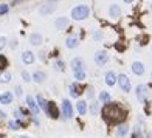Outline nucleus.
I'll return each instance as SVG.
<instances>
[{
  "instance_id": "nucleus-1",
  "label": "nucleus",
  "mask_w": 152,
  "mask_h": 138,
  "mask_svg": "<svg viewBox=\"0 0 152 138\" xmlns=\"http://www.w3.org/2000/svg\"><path fill=\"white\" fill-rule=\"evenodd\" d=\"M88 14H90V8L87 5H78L72 9V17L75 20H84L88 17Z\"/></svg>"
},
{
  "instance_id": "nucleus-2",
  "label": "nucleus",
  "mask_w": 152,
  "mask_h": 138,
  "mask_svg": "<svg viewBox=\"0 0 152 138\" xmlns=\"http://www.w3.org/2000/svg\"><path fill=\"white\" fill-rule=\"evenodd\" d=\"M62 115H64L65 120H70L73 116V106H72V102L68 99L62 101Z\"/></svg>"
},
{
  "instance_id": "nucleus-3",
  "label": "nucleus",
  "mask_w": 152,
  "mask_h": 138,
  "mask_svg": "<svg viewBox=\"0 0 152 138\" xmlns=\"http://www.w3.org/2000/svg\"><path fill=\"white\" fill-rule=\"evenodd\" d=\"M118 84H120V88L123 92H130V88H132V85H130V79L127 78V74H120L118 76Z\"/></svg>"
},
{
  "instance_id": "nucleus-4",
  "label": "nucleus",
  "mask_w": 152,
  "mask_h": 138,
  "mask_svg": "<svg viewBox=\"0 0 152 138\" xmlns=\"http://www.w3.org/2000/svg\"><path fill=\"white\" fill-rule=\"evenodd\" d=\"M107 61H109V54L107 51H96L95 53V62H96V65H106L107 64Z\"/></svg>"
},
{
  "instance_id": "nucleus-5",
  "label": "nucleus",
  "mask_w": 152,
  "mask_h": 138,
  "mask_svg": "<svg viewBox=\"0 0 152 138\" xmlns=\"http://www.w3.org/2000/svg\"><path fill=\"white\" fill-rule=\"evenodd\" d=\"M135 93H137V99L140 101V102H144V101H146V98H148V87L144 85V84H140V85L137 87Z\"/></svg>"
},
{
  "instance_id": "nucleus-6",
  "label": "nucleus",
  "mask_w": 152,
  "mask_h": 138,
  "mask_svg": "<svg viewBox=\"0 0 152 138\" xmlns=\"http://www.w3.org/2000/svg\"><path fill=\"white\" fill-rule=\"evenodd\" d=\"M70 65H72V68H73L75 72H84L86 70V64H84V61H82L81 58L73 59Z\"/></svg>"
},
{
  "instance_id": "nucleus-7",
  "label": "nucleus",
  "mask_w": 152,
  "mask_h": 138,
  "mask_svg": "<svg viewBox=\"0 0 152 138\" xmlns=\"http://www.w3.org/2000/svg\"><path fill=\"white\" fill-rule=\"evenodd\" d=\"M26 106L30 107V110H31L34 115L39 113V104H37V101L34 99L33 96H26Z\"/></svg>"
},
{
  "instance_id": "nucleus-8",
  "label": "nucleus",
  "mask_w": 152,
  "mask_h": 138,
  "mask_svg": "<svg viewBox=\"0 0 152 138\" xmlns=\"http://www.w3.org/2000/svg\"><path fill=\"white\" fill-rule=\"evenodd\" d=\"M104 81H106V84H107L109 87H113L116 82H118V76H116V73H115V72H107Z\"/></svg>"
},
{
  "instance_id": "nucleus-9",
  "label": "nucleus",
  "mask_w": 152,
  "mask_h": 138,
  "mask_svg": "<svg viewBox=\"0 0 152 138\" xmlns=\"http://www.w3.org/2000/svg\"><path fill=\"white\" fill-rule=\"evenodd\" d=\"M20 58H22V62H23V64H26V65H31L33 62L36 61V56H34L33 51H23Z\"/></svg>"
},
{
  "instance_id": "nucleus-10",
  "label": "nucleus",
  "mask_w": 152,
  "mask_h": 138,
  "mask_svg": "<svg viewBox=\"0 0 152 138\" xmlns=\"http://www.w3.org/2000/svg\"><path fill=\"white\" fill-rule=\"evenodd\" d=\"M54 9H56V5H54V3H45V5H42L39 8V12L42 16H47V14H51Z\"/></svg>"
},
{
  "instance_id": "nucleus-11",
  "label": "nucleus",
  "mask_w": 152,
  "mask_h": 138,
  "mask_svg": "<svg viewBox=\"0 0 152 138\" xmlns=\"http://www.w3.org/2000/svg\"><path fill=\"white\" fill-rule=\"evenodd\" d=\"M130 68H132V72L137 74V76H141V74H144V65L141 64V62H138V61H135Z\"/></svg>"
},
{
  "instance_id": "nucleus-12",
  "label": "nucleus",
  "mask_w": 152,
  "mask_h": 138,
  "mask_svg": "<svg viewBox=\"0 0 152 138\" xmlns=\"http://www.w3.org/2000/svg\"><path fill=\"white\" fill-rule=\"evenodd\" d=\"M0 102H2V104H11L12 102V93L11 92L0 93Z\"/></svg>"
},
{
  "instance_id": "nucleus-13",
  "label": "nucleus",
  "mask_w": 152,
  "mask_h": 138,
  "mask_svg": "<svg viewBox=\"0 0 152 138\" xmlns=\"http://www.w3.org/2000/svg\"><path fill=\"white\" fill-rule=\"evenodd\" d=\"M109 16H112V17H120L121 16V8L118 5H110V8H109Z\"/></svg>"
},
{
  "instance_id": "nucleus-14",
  "label": "nucleus",
  "mask_w": 152,
  "mask_h": 138,
  "mask_svg": "<svg viewBox=\"0 0 152 138\" xmlns=\"http://www.w3.org/2000/svg\"><path fill=\"white\" fill-rule=\"evenodd\" d=\"M65 45H67V48H70V50H73V48H76L79 45V40H78V37H75V36H72V37H67V40H65Z\"/></svg>"
},
{
  "instance_id": "nucleus-15",
  "label": "nucleus",
  "mask_w": 152,
  "mask_h": 138,
  "mask_svg": "<svg viewBox=\"0 0 152 138\" xmlns=\"http://www.w3.org/2000/svg\"><path fill=\"white\" fill-rule=\"evenodd\" d=\"M67 26H68V19H67V17H59V19L56 20V28H58L59 31L65 30Z\"/></svg>"
},
{
  "instance_id": "nucleus-16",
  "label": "nucleus",
  "mask_w": 152,
  "mask_h": 138,
  "mask_svg": "<svg viewBox=\"0 0 152 138\" xmlns=\"http://www.w3.org/2000/svg\"><path fill=\"white\" fill-rule=\"evenodd\" d=\"M30 42H31V45H40L42 44V36L39 33H33L30 36Z\"/></svg>"
},
{
  "instance_id": "nucleus-17",
  "label": "nucleus",
  "mask_w": 152,
  "mask_h": 138,
  "mask_svg": "<svg viewBox=\"0 0 152 138\" xmlns=\"http://www.w3.org/2000/svg\"><path fill=\"white\" fill-rule=\"evenodd\" d=\"M45 78H47V74L44 72H36L33 74V81L37 82V84H42V82L45 81Z\"/></svg>"
},
{
  "instance_id": "nucleus-18",
  "label": "nucleus",
  "mask_w": 152,
  "mask_h": 138,
  "mask_svg": "<svg viewBox=\"0 0 152 138\" xmlns=\"http://www.w3.org/2000/svg\"><path fill=\"white\" fill-rule=\"evenodd\" d=\"M99 101L104 102V104H110V101H112V96H110L109 92H104V90H102V92L99 93Z\"/></svg>"
},
{
  "instance_id": "nucleus-19",
  "label": "nucleus",
  "mask_w": 152,
  "mask_h": 138,
  "mask_svg": "<svg viewBox=\"0 0 152 138\" xmlns=\"http://www.w3.org/2000/svg\"><path fill=\"white\" fill-rule=\"evenodd\" d=\"M76 109H78L79 115H86V113H87V102H86V101H78Z\"/></svg>"
},
{
  "instance_id": "nucleus-20",
  "label": "nucleus",
  "mask_w": 152,
  "mask_h": 138,
  "mask_svg": "<svg viewBox=\"0 0 152 138\" xmlns=\"http://www.w3.org/2000/svg\"><path fill=\"white\" fill-rule=\"evenodd\" d=\"M8 127H10L11 130H19L20 127H22V123L17 121V120H11V121L8 123Z\"/></svg>"
},
{
  "instance_id": "nucleus-21",
  "label": "nucleus",
  "mask_w": 152,
  "mask_h": 138,
  "mask_svg": "<svg viewBox=\"0 0 152 138\" xmlns=\"http://www.w3.org/2000/svg\"><path fill=\"white\" fill-rule=\"evenodd\" d=\"M36 101H37V104H39V107H40V109H42V110H44V112H47V107H48V102H47V101H45V99L42 98V96H40V95H39V96H37V98H36Z\"/></svg>"
},
{
  "instance_id": "nucleus-22",
  "label": "nucleus",
  "mask_w": 152,
  "mask_h": 138,
  "mask_svg": "<svg viewBox=\"0 0 152 138\" xmlns=\"http://www.w3.org/2000/svg\"><path fill=\"white\" fill-rule=\"evenodd\" d=\"M10 81H11V73H10V72L0 73V82H3V84H8Z\"/></svg>"
},
{
  "instance_id": "nucleus-23",
  "label": "nucleus",
  "mask_w": 152,
  "mask_h": 138,
  "mask_svg": "<svg viewBox=\"0 0 152 138\" xmlns=\"http://www.w3.org/2000/svg\"><path fill=\"white\" fill-rule=\"evenodd\" d=\"M47 113L50 116H58V112H56V107H54L53 102H48V107H47Z\"/></svg>"
},
{
  "instance_id": "nucleus-24",
  "label": "nucleus",
  "mask_w": 152,
  "mask_h": 138,
  "mask_svg": "<svg viewBox=\"0 0 152 138\" xmlns=\"http://www.w3.org/2000/svg\"><path fill=\"white\" fill-rule=\"evenodd\" d=\"M90 112L93 115H98V112H99V102L98 101H92L90 102Z\"/></svg>"
},
{
  "instance_id": "nucleus-25",
  "label": "nucleus",
  "mask_w": 152,
  "mask_h": 138,
  "mask_svg": "<svg viewBox=\"0 0 152 138\" xmlns=\"http://www.w3.org/2000/svg\"><path fill=\"white\" fill-rule=\"evenodd\" d=\"M81 93V90H79V87L76 85V84H72L70 85V95L73 96V98H76V96H78Z\"/></svg>"
},
{
  "instance_id": "nucleus-26",
  "label": "nucleus",
  "mask_w": 152,
  "mask_h": 138,
  "mask_svg": "<svg viewBox=\"0 0 152 138\" xmlns=\"http://www.w3.org/2000/svg\"><path fill=\"white\" fill-rule=\"evenodd\" d=\"M129 132V127L124 126V124H121V126L118 127V137H126Z\"/></svg>"
},
{
  "instance_id": "nucleus-27",
  "label": "nucleus",
  "mask_w": 152,
  "mask_h": 138,
  "mask_svg": "<svg viewBox=\"0 0 152 138\" xmlns=\"http://www.w3.org/2000/svg\"><path fill=\"white\" fill-rule=\"evenodd\" d=\"M54 70L64 72V62H62V61H56V62H54Z\"/></svg>"
},
{
  "instance_id": "nucleus-28",
  "label": "nucleus",
  "mask_w": 152,
  "mask_h": 138,
  "mask_svg": "<svg viewBox=\"0 0 152 138\" xmlns=\"http://www.w3.org/2000/svg\"><path fill=\"white\" fill-rule=\"evenodd\" d=\"M75 78L78 81H84L87 76H86V72H75Z\"/></svg>"
},
{
  "instance_id": "nucleus-29",
  "label": "nucleus",
  "mask_w": 152,
  "mask_h": 138,
  "mask_svg": "<svg viewBox=\"0 0 152 138\" xmlns=\"http://www.w3.org/2000/svg\"><path fill=\"white\" fill-rule=\"evenodd\" d=\"M8 9H10V6L6 3H2V5H0V16L5 14V12H8Z\"/></svg>"
},
{
  "instance_id": "nucleus-30",
  "label": "nucleus",
  "mask_w": 152,
  "mask_h": 138,
  "mask_svg": "<svg viewBox=\"0 0 152 138\" xmlns=\"http://www.w3.org/2000/svg\"><path fill=\"white\" fill-rule=\"evenodd\" d=\"M5 45H6V39H5V36H0V51L5 48Z\"/></svg>"
},
{
  "instance_id": "nucleus-31",
  "label": "nucleus",
  "mask_w": 152,
  "mask_h": 138,
  "mask_svg": "<svg viewBox=\"0 0 152 138\" xmlns=\"http://www.w3.org/2000/svg\"><path fill=\"white\" fill-rule=\"evenodd\" d=\"M22 79H23V81H26V82H28V81H31L33 78H31L30 74L26 73V72H22Z\"/></svg>"
},
{
  "instance_id": "nucleus-32",
  "label": "nucleus",
  "mask_w": 152,
  "mask_h": 138,
  "mask_svg": "<svg viewBox=\"0 0 152 138\" xmlns=\"http://www.w3.org/2000/svg\"><path fill=\"white\" fill-rule=\"evenodd\" d=\"M14 115H16V120L22 123V112H20V110H16V113H14Z\"/></svg>"
},
{
  "instance_id": "nucleus-33",
  "label": "nucleus",
  "mask_w": 152,
  "mask_h": 138,
  "mask_svg": "<svg viewBox=\"0 0 152 138\" xmlns=\"http://www.w3.org/2000/svg\"><path fill=\"white\" fill-rule=\"evenodd\" d=\"M95 39L96 40H101L102 39V33L101 31H95Z\"/></svg>"
},
{
  "instance_id": "nucleus-34",
  "label": "nucleus",
  "mask_w": 152,
  "mask_h": 138,
  "mask_svg": "<svg viewBox=\"0 0 152 138\" xmlns=\"http://www.w3.org/2000/svg\"><path fill=\"white\" fill-rule=\"evenodd\" d=\"M16 95H17V96L22 95V87H20V85H17V87H16Z\"/></svg>"
},
{
  "instance_id": "nucleus-35",
  "label": "nucleus",
  "mask_w": 152,
  "mask_h": 138,
  "mask_svg": "<svg viewBox=\"0 0 152 138\" xmlns=\"http://www.w3.org/2000/svg\"><path fill=\"white\" fill-rule=\"evenodd\" d=\"M134 138H141V134H140V129H135V134H134Z\"/></svg>"
},
{
  "instance_id": "nucleus-36",
  "label": "nucleus",
  "mask_w": 152,
  "mask_h": 138,
  "mask_svg": "<svg viewBox=\"0 0 152 138\" xmlns=\"http://www.w3.org/2000/svg\"><path fill=\"white\" fill-rule=\"evenodd\" d=\"M0 65H2V67H5V65H6V61H5V58H3V56H0Z\"/></svg>"
},
{
  "instance_id": "nucleus-37",
  "label": "nucleus",
  "mask_w": 152,
  "mask_h": 138,
  "mask_svg": "<svg viewBox=\"0 0 152 138\" xmlns=\"http://www.w3.org/2000/svg\"><path fill=\"white\" fill-rule=\"evenodd\" d=\"M11 47H12V48H16V47H17V40H16V39H14V40H11Z\"/></svg>"
},
{
  "instance_id": "nucleus-38",
  "label": "nucleus",
  "mask_w": 152,
  "mask_h": 138,
  "mask_svg": "<svg viewBox=\"0 0 152 138\" xmlns=\"http://www.w3.org/2000/svg\"><path fill=\"white\" fill-rule=\"evenodd\" d=\"M5 115H6V113H5V112H2V110H0V120H3V118H5Z\"/></svg>"
},
{
  "instance_id": "nucleus-39",
  "label": "nucleus",
  "mask_w": 152,
  "mask_h": 138,
  "mask_svg": "<svg viewBox=\"0 0 152 138\" xmlns=\"http://www.w3.org/2000/svg\"><path fill=\"white\" fill-rule=\"evenodd\" d=\"M146 138H152V132H149V134L146 135Z\"/></svg>"
},
{
  "instance_id": "nucleus-40",
  "label": "nucleus",
  "mask_w": 152,
  "mask_h": 138,
  "mask_svg": "<svg viewBox=\"0 0 152 138\" xmlns=\"http://www.w3.org/2000/svg\"><path fill=\"white\" fill-rule=\"evenodd\" d=\"M124 2H126V3H132L134 0H124Z\"/></svg>"
},
{
  "instance_id": "nucleus-41",
  "label": "nucleus",
  "mask_w": 152,
  "mask_h": 138,
  "mask_svg": "<svg viewBox=\"0 0 152 138\" xmlns=\"http://www.w3.org/2000/svg\"><path fill=\"white\" fill-rule=\"evenodd\" d=\"M20 138H31V137H20Z\"/></svg>"
},
{
  "instance_id": "nucleus-42",
  "label": "nucleus",
  "mask_w": 152,
  "mask_h": 138,
  "mask_svg": "<svg viewBox=\"0 0 152 138\" xmlns=\"http://www.w3.org/2000/svg\"><path fill=\"white\" fill-rule=\"evenodd\" d=\"M151 11H152V3H151Z\"/></svg>"
}]
</instances>
